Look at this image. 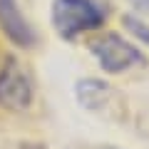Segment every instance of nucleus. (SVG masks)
Masks as SVG:
<instances>
[{
	"mask_svg": "<svg viewBox=\"0 0 149 149\" xmlns=\"http://www.w3.org/2000/svg\"><path fill=\"white\" fill-rule=\"evenodd\" d=\"M52 25L60 32V37L72 40L82 32L97 30L102 25V13L92 0H55Z\"/></svg>",
	"mask_w": 149,
	"mask_h": 149,
	"instance_id": "f257e3e1",
	"label": "nucleus"
},
{
	"mask_svg": "<svg viewBox=\"0 0 149 149\" xmlns=\"http://www.w3.org/2000/svg\"><path fill=\"white\" fill-rule=\"evenodd\" d=\"M92 52H95L97 62H100V67L104 72H124V70L144 62L142 52L134 45H129L124 37L114 35V32L102 35L100 40H95Z\"/></svg>",
	"mask_w": 149,
	"mask_h": 149,
	"instance_id": "f03ea898",
	"label": "nucleus"
},
{
	"mask_svg": "<svg viewBox=\"0 0 149 149\" xmlns=\"http://www.w3.org/2000/svg\"><path fill=\"white\" fill-rule=\"evenodd\" d=\"M32 102V85L15 60H8L0 70V107L13 112L27 109Z\"/></svg>",
	"mask_w": 149,
	"mask_h": 149,
	"instance_id": "7ed1b4c3",
	"label": "nucleus"
},
{
	"mask_svg": "<svg viewBox=\"0 0 149 149\" xmlns=\"http://www.w3.org/2000/svg\"><path fill=\"white\" fill-rule=\"evenodd\" d=\"M0 27L8 35V40H13L20 47L35 45V32L25 22L20 8L15 5V0H0Z\"/></svg>",
	"mask_w": 149,
	"mask_h": 149,
	"instance_id": "20e7f679",
	"label": "nucleus"
},
{
	"mask_svg": "<svg viewBox=\"0 0 149 149\" xmlns=\"http://www.w3.org/2000/svg\"><path fill=\"white\" fill-rule=\"evenodd\" d=\"M74 92H77L80 104L85 107V109H92V112L102 109V107L107 104V100H109V95H112L109 85L102 82V80H80Z\"/></svg>",
	"mask_w": 149,
	"mask_h": 149,
	"instance_id": "39448f33",
	"label": "nucleus"
},
{
	"mask_svg": "<svg viewBox=\"0 0 149 149\" xmlns=\"http://www.w3.org/2000/svg\"><path fill=\"white\" fill-rule=\"evenodd\" d=\"M124 25H127L129 30H132L139 40H142V42H147V47H149V27L144 25V22L134 20V17H124Z\"/></svg>",
	"mask_w": 149,
	"mask_h": 149,
	"instance_id": "423d86ee",
	"label": "nucleus"
},
{
	"mask_svg": "<svg viewBox=\"0 0 149 149\" xmlns=\"http://www.w3.org/2000/svg\"><path fill=\"white\" fill-rule=\"evenodd\" d=\"M134 5H139V8H149V0H132Z\"/></svg>",
	"mask_w": 149,
	"mask_h": 149,
	"instance_id": "0eeeda50",
	"label": "nucleus"
}]
</instances>
